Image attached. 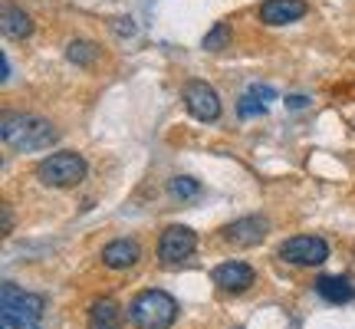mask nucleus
<instances>
[{
  "label": "nucleus",
  "mask_w": 355,
  "mask_h": 329,
  "mask_svg": "<svg viewBox=\"0 0 355 329\" xmlns=\"http://www.w3.org/2000/svg\"><path fill=\"white\" fill-rule=\"evenodd\" d=\"M112 30H115V33H119V37H132V33H135V24H132V20H128V17H125V24H122V20H115V24H112Z\"/></svg>",
  "instance_id": "nucleus-20"
},
{
  "label": "nucleus",
  "mask_w": 355,
  "mask_h": 329,
  "mask_svg": "<svg viewBox=\"0 0 355 329\" xmlns=\"http://www.w3.org/2000/svg\"><path fill=\"white\" fill-rule=\"evenodd\" d=\"M247 92H250V96H257V99H263V102L277 99V89H270V86H250Z\"/></svg>",
  "instance_id": "nucleus-19"
},
{
  "label": "nucleus",
  "mask_w": 355,
  "mask_h": 329,
  "mask_svg": "<svg viewBox=\"0 0 355 329\" xmlns=\"http://www.w3.org/2000/svg\"><path fill=\"white\" fill-rule=\"evenodd\" d=\"M263 112H266V102L250 96V92L237 99V115H241V119H257V115H263Z\"/></svg>",
  "instance_id": "nucleus-18"
},
{
  "label": "nucleus",
  "mask_w": 355,
  "mask_h": 329,
  "mask_svg": "<svg viewBox=\"0 0 355 329\" xmlns=\"http://www.w3.org/2000/svg\"><path fill=\"white\" fill-rule=\"evenodd\" d=\"M194 251H198V234L184 224H171L158 237V260L162 264H184Z\"/></svg>",
  "instance_id": "nucleus-6"
},
{
  "label": "nucleus",
  "mask_w": 355,
  "mask_h": 329,
  "mask_svg": "<svg viewBox=\"0 0 355 329\" xmlns=\"http://www.w3.org/2000/svg\"><path fill=\"white\" fill-rule=\"evenodd\" d=\"M230 37H234V33H230L227 24H214L211 30H207V33H204V43H201V47L207 53H220L224 47H230Z\"/></svg>",
  "instance_id": "nucleus-16"
},
{
  "label": "nucleus",
  "mask_w": 355,
  "mask_h": 329,
  "mask_svg": "<svg viewBox=\"0 0 355 329\" xmlns=\"http://www.w3.org/2000/svg\"><path fill=\"white\" fill-rule=\"evenodd\" d=\"M171 194L175 198H184V201H191V198H198L201 194V185L194 181V178H188V175H178V178H171Z\"/></svg>",
  "instance_id": "nucleus-17"
},
{
  "label": "nucleus",
  "mask_w": 355,
  "mask_h": 329,
  "mask_svg": "<svg viewBox=\"0 0 355 329\" xmlns=\"http://www.w3.org/2000/svg\"><path fill=\"white\" fill-rule=\"evenodd\" d=\"M279 260L293 267H319L329 260V244L316 237V234H300V237H290V241L279 244Z\"/></svg>",
  "instance_id": "nucleus-5"
},
{
  "label": "nucleus",
  "mask_w": 355,
  "mask_h": 329,
  "mask_svg": "<svg viewBox=\"0 0 355 329\" xmlns=\"http://www.w3.org/2000/svg\"><path fill=\"white\" fill-rule=\"evenodd\" d=\"M0 79H3V83L10 79V63H7V53H0Z\"/></svg>",
  "instance_id": "nucleus-22"
},
{
  "label": "nucleus",
  "mask_w": 355,
  "mask_h": 329,
  "mask_svg": "<svg viewBox=\"0 0 355 329\" xmlns=\"http://www.w3.org/2000/svg\"><path fill=\"white\" fill-rule=\"evenodd\" d=\"M306 17V0H263L260 3V24L290 26Z\"/></svg>",
  "instance_id": "nucleus-8"
},
{
  "label": "nucleus",
  "mask_w": 355,
  "mask_h": 329,
  "mask_svg": "<svg viewBox=\"0 0 355 329\" xmlns=\"http://www.w3.org/2000/svg\"><path fill=\"white\" fill-rule=\"evenodd\" d=\"M3 326L7 329H40L43 317V296L20 290L17 283H3Z\"/></svg>",
  "instance_id": "nucleus-3"
},
{
  "label": "nucleus",
  "mask_w": 355,
  "mask_h": 329,
  "mask_svg": "<svg viewBox=\"0 0 355 329\" xmlns=\"http://www.w3.org/2000/svg\"><path fill=\"white\" fill-rule=\"evenodd\" d=\"M266 230H270V224H266V217H241V221H234V224H227L224 228V241L234 244V247H254V244H260L266 237Z\"/></svg>",
  "instance_id": "nucleus-9"
},
{
  "label": "nucleus",
  "mask_w": 355,
  "mask_h": 329,
  "mask_svg": "<svg viewBox=\"0 0 355 329\" xmlns=\"http://www.w3.org/2000/svg\"><path fill=\"white\" fill-rule=\"evenodd\" d=\"M254 277H257L254 267L243 264V260H227V264L214 267V283L227 293H243L254 283Z\"/></svg>",
  "instance_id": "nucleus-10"
},
{
  "label": "nucleus",
  "mask_w": 355,
  "mask_h": 329,
  "mask_svg": "<svg viewBox=\"0 0 355 329\" xmlns=\"http://www.w3.org/2000/svg\"><path fill=\"white\" fill-rule=\"evenodd\" d=\"M0 135L17 152H43V149L56 145V139H60V132L53 128V122L30 112H7L3 115V126H0Z\"/></svg>",
  "instance_id": "nucleus-1"
},
{
  "label": "nucleus",
  "mask_w": 355,
  "mask_h": 329,
  "mask_svg": "<svg viewBox=\"0 0 355 329\" xmlns=\"http://www.w3.org/2000/svg\"><path fill=\"white\" fill-rule=\"evenodd\" d=\"M184 109H188L198 122H217L220 119V96L211 83L204 79H191L184 86Z\"/></svg>",
  "instance_id": "nucleus-7"
},
{
  "label": "nucleus",
  "mask_w": 355,
  "mask_h": 329,
  "mask_svg": "<svg viewBox=\"0 0 355 329\" xmlns=\"http://www.w3.org/2000/svg\"><path fill=\"white\" fill-rule=\"evenodd\" d=\"M139 257H141L139 244L125 241V237H119V241L102 247V264L109 267V270H128V267L139 264Z\"/></svg>",
  "instance_id": "nucleus-11"
},
{
  "label": "nucleus",
  "mask_w": 355,
  "mask_h": 329,
  "mask_svg": "<svg viewBox=\"0 0 355 329\" xmlns=\"http://www.w3.org/2000/svg\"><path fill=\"white\" fill-rule=\"evenodd\" d=\"M66 60L73 66H92L99 60V47H96L92 40H73V43L66 47Z\"/></svg>",
  "instance_id": "nucleus-15"
},
{
  "label": "nucleus",
  "mask_w": 355,
  "mask_h": 329,
  "mask_svg": "<svg viewBox=\"0 0 355 329\" xmlns=\"http://www.w3.org/2000/svg\"><path fill=\"white\" fill-rule=\"evenodd\" d=\"M37 178L46 188H76L86 178V158L79 152H53L37 164Z\"/></svg>",
  "instance_id": "nucleus-4"
},
{
  "label": "nucleus",
  "mask_w": 355,
  "mask_h": 329,
  "mask_svg": "<svg viewBox=\"0 0 355 329\" xmlns=\"http://www.w3.org/2000/svg\"><path fill=\"white\" fill-rule=\"evenodd\" d=\"M89 329H122V306L102 296L89 306Z\"/></svg>",
  "instance_id": "nucleus-12"
},
{
  "label": "nucleus",
  "mask_w": 355,
  "mask_h": 329,
  "mask_svg": "<svg viewBox=\"0 0 355 329\" xmlns=\"http://www.w3.org/2000/svg\"><path fill=\"white\" fill-rule=\"evenodd\" d=\"M128 317L139 329H168L178 319V303L165 290H141L128 306Z\"/></svg>",
  "instance_id": "nucleus-2"
},
{
  "label": "nucleus",
  "mask_w": 355,
  "mask_h": 329,
  "mask_svg": "<svg viewBox=\"0 0 355 329\" xmlns=\"http://www.w3.org/2000/svg\"><path fill=\"white\" fill-rule=\"evenodd\" d=\"M286 106H290L293 112H300V109H306V106H309V99H306V96H300V92H296V96H286Z\"/></svg>",
  "instance_id": "nucleus-21"
},
{
  "label": "nucleus",
  "mask_w": 355,
  "mask_h": 329,
  "mask_svg": "<svg viewBox=\"0 0 355 329\" xmlns=\"http://www.w3.org/2000/svg\"><path fill=\"white\" fill-rule=\"evenodd\" d=\"M0 26H3V33L10 40H26L33 37V20H30V13L20 10V7H3V20H0Z\"/></svg>",
  "instance_id": "nucleus-14"
},
{
  "label": "nucleus",
  "mask_w": 355,
  "mask_h": 329,
  "mask_svg": "<svg viewBox=\"0 0 355 329\" xmlns=\"http://www.w3.org/2000/svg\"><path fill=\"white\" fill-rule=\"evenodd\" d=\"M316 293L326 303H349L355 300V283L349 277H319Z\"/></svg>",
  "instance_id": "nucleus-13"
}]
</instances>
